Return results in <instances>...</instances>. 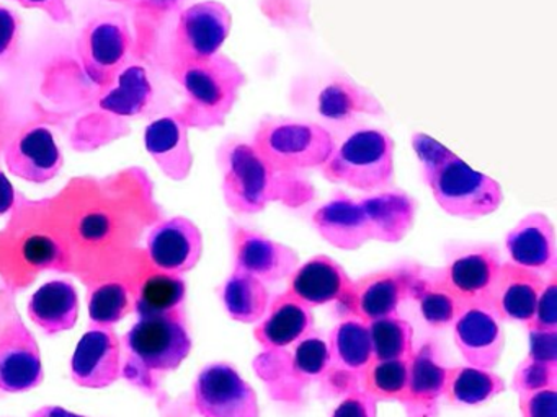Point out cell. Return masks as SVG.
Listing matches in <instances>:
<instances>
[{"label":"cell","instance_id":"obj_1","mask_svg":"<svg viewBox=\"0 0 557 417\" xmlns=\"http://www.w3.org/2000/svg\"><path fill=\"white\" fill-rule=\"evenodd\" d=\"M416 217V199L399 189L361 199L338 192L312 214V225L332 247L355 251L368 241L399 243L412 230Z\"/></svg>","mask_w":557,"mask_h":417},{"label":"cell","instance_id":"obj_2","mask_svg":"<svg viewBox=\"0 0 557 417\" xmlns=\"http://www.w3.org/2000/svg\"><path fill=\"white\" fill-rule=\"evenodd\" d=\"M412 147L423 181L443 212L475 220L500 207L504 191L497 179L471 168L455 152L425 134H413Z\"/></svg>","mask_w":557,"mask_h":417},{"label":"cell","instance_id":"obj_3","mask_svg":"<svg viewBox=\"0 0 557 417\" xmlns=\"http://www.w3.org/2000/svg\"><path fill=\"white\" fill-rule=\"evenodd\" d=\"M172 74L184 94L175 113L188 129L198 130L223 126L247 81L243 68L221 52L203 61L172 65Z\"/></svg>","mask_w":557,"mask_h":417},{"label":"cell","instance_id":"obj_4","mask_svg":"<svg viewBox=\"0 0 557 417\" xmlns=\"http://www.w3.org/2000/svg\"><path fill=\"white\" fill-rule=\"evenodd\" d=\"M126 362L122 367L129 383L154 391L158 375L177 370L190 355L191 338L184 312L158 318H139L123 338Z\"/></svg>","mask_w":557,"mask_h":417},{"label":"cell","instance_id":"obj_5","mask_svg":"<svg viewBox=\"0 0 557 417\" xmlns=\"http://www.w3.org/2000/svg\"><path fill=\"white\" fill-rule=\"evenodd\" d=\"M218 165L224 201L236 214H259L288 192L292 175L275 172L250 142L236 137L224 140L218 150Z\"/></svg>","mask_w":557,"mask_h":417},{"label":"cell","instance_id":"obj_6","mask_svg":"<svg viewBox=\"0 0 557 417\" xmlns=\"http://www.w3.org/2000/svg\"><path fill=\"white\" fill-rule=\"evenodd\" d=\"M250 143L275 172L295 175L321 168L334 152L335 139L314 121L269 116L260 121Z\"/></svg>","mask_w":557,"mask_h":417},{"label":"cell","instance_id":"obj_7","mask_svg":"<svg viewBox=\"0 0 557 417\" xmlns=\"http://www.w3.org/2000/svg\"><path fill=\"white\" fill-rule=\"evenodd\" d=\"M394 140L383 129L358 127L348 132L321 166L327 181L377 192L394 181Z\"/></svg>","mask_w":557,"mask_h":417},{"label":"cell","instance_id":"obj_8","mask_svg":"<svg viewBox=\"0 0 557 417\" xmlns=\"http://www.w3.org/2000/svg\"><path fill=\"white\" fill-rule=\"evenodd\" d=\"M295 93L327 130L350 127L361 116L384 114L381 101L345 74L322 75L309 84V88H298Z\"/></svg>","mask_w":557,"mask_h":417},{"label":"cell","instance_id":"obj_9","mask_svg":"<svg viewBox=\"0 0 557 417\" xmlns=\"http://www.w3.org/2000/svg\"><path fill=\"white\" fill-rule=\"evenodd\" d=\"M132 45L125 16L103 13L90 20L77 38V55L87 78L99 87L109 88L128 64Z\"/></svg>","mask_w":557,"mask_h":417},{"label":"cell","instance_id":"obj_10","mask_svg":"<svg viewBox=\"0 0 557 417\" xmlns=\"http://www.w3.org/2000/svg\"><path fill=\"white\" fill-rule=\"evenodd\" d=\"M194 406L201 417H260L256 390L226 362L201 368L195 378Z\"/></svg>","mask_w":557,"mask_h":417},{"label":"cell","instance_id":"obj_11","mask_svg":"<svg viewBox=\"0 0 557 417\" xmlns=\"http://www.w3.org/2000/svg\"><path fill=\"white\" fill-rule=\"evenodd\" d=\"M233 16L224 3L207 0L188 7L178 16L172 42L174 64L213 58L231 33Z\"/></svg>","mask_w":557,"mask_h":417},{"label":"cell","instance_id":"obj_12","mask_svg":"<svg viewBox=\"0 0 557 417\" xmlns=\"http://www.w3.org/2000/svg\"><path fill=\"white\" fill-rule=\"evenodd\" d=\"M500 254L492 247H474L459 253L436 273L443 286L465 306H487L502 269Z\"/></svg>","mask_w":557,"mask_h":417},{"label":"cell","instance_id":"obj_13","mask_svg":"<svg viewBox=\"0 0 557 417\" xmlns=\"http://www.w3.org/2000/svg\"><path fill=\"white\" fill-rule=\"evenodd\" d=\"M329 368L322 380L338 393L361 390L364 371L373 358L368 323L344 319L329 336Z\"/></svg>","mask_w":557,"mask_h":417},{"label":"cell","instance_id":"obj_14","mask_svg":"<svg viewBox=\"0 0 557 417\" xmlns=\"http://www.w3.org/2000/svg\"><path fill=\"white\" fill-rule=\"evenodd\" d=\"M420 270L419 266L391 267L354 280L345 309L364 323L396 315L399 306L412 296Z\"/></svg>","mask_w":557,"mask_h":417},{"label":"cell","instance_id":"obj_15","mask_svg":"<svg viewBox=\"0 0 557 417\" xmlns=\"http://www.w3.org/2000/svg\"><path fill=\"white\" fill-rule=\"evenodd\" d=\"M40 345L15 315L0 331V391L25 393L44 383Z\"/></svg>","mask_w":557,"mask_h":417},{"label":"cell","instance_id":"obj_16","mask_svg":"<svg viewBox=\"0 0 557 417\" xmlns=\"http://www.w3.org/2000/svg\"><path fill=\"white\" fill-rule=\"evenodd\" d=\"M231 244L233 269L250 274L263 283L288 279L299 266L298 253L288 244L267 238L260 231L243 225L233 224Z\"/></svg>","mask_w":557,"mask_h":417},{"label":"cell","instance_id":"obj_17","mask_svg":"<svg viewBox=\"0 0 557 417\" xmlns=\"http://www.w3.org/2000/svg\"><path fill=\"white\" fill-rule=\"evenodd\" d=\"M123 367V345L112 328L92 326L77 342L71 361L74 383L90 390L112 387Z\"/></svg>","mask_w":557,"mask_h":417},{"label":"cell","instance_id":"obj_18","mask_svg":"<svg viewBox=\"0 0 557 417\" xmlns=\"http://www.w3.org/2000/svg\"><path fill=\"white\" fill-rule=\"evenodd\" d=\"M4 160L12 175L34 185L57 178L64 163L53 132L45 126L21 130L5 147Z\"/></svg>","mask_w":557,"mask_h":417},{"label":"cell","instance_id":"obj_19","mask_svg":"<svg viewBox=\"0 0 557 417\" xmlns=\"http://www.w3.org/2000/svg\"><path fill=\"white\" fill-rule=\"evenodd\" d=\"M502 319L487 306H466L453 323L455 344L472 367L494 370L504 354Z\"/></svg>","mask_w":557,"mask_h":417},{"label":"cell","instance_id":"obj_20","mask_svg":"<svg viewBox=\"0 0 557 417\" xmlns=\"http://www.w3.org/2000/svg\"><path fill=\"white\" fill-rule=\"evenodd\" d=\"M351 289L354 279L348 276L347 270L334 257L318 254L293 270L286 292L309 308L331 303H338L342 308H347Z\"/></svg>","mask_w":557,"mask_h":417},{"label":"cell","instance_id":"obj_21","mask_svg":"<svg viewBox=\"0 0 557 417\" xmlns=\"http://www.w3.org/2000/svg\"><path fill=\"white\" fill-rule=\"evenodd\" d=\"M148 253L162 273L185 274L200 263L203 235L187 217H171L159 222L148 237Z\"/></svg>","mask_w":557,"mask_h":417},{"label":"cell","instance_id":"obj_22","mask_svg":"<svg viewBox=\"0 0 557 417\" xmlns=\"http://www.w3.org/2000/svg\"><path fill=\"white\" fill-rule=\"evenodd\" d=\"M508 263L543 276L557 270L556 230L553 222L541 212L521 218L505 238Z\"/></svg>","mask_w":557,"mask_h":417},{"label":"cell","instance_id":"obj_23","mask_svg":"<svg viewBox=\"0 0 557 417\" xmlns=\"http://www.w3.org/2000/svg\"><path fill=\"white\" fill-rule=\"evenodd\" d=\"M314 331L312 308L289 292L280 293L270 302L263 318L253 329L256 341L265 351H282Z\"/></svg>","mask_w":557,"mask_h":417},{"label":"cell","instance_id":"obj_24","mask_svg":"<svg viewBox=\"0 0 557 417\" xmlns=\"http://www.w3.org/2000/svg\"><path fill=\"white\" fill-rule=\"evenodd\" d=\"M145 147L168 178L184 181L194 166L188 127L177 113L152 121L145 129Z\"/></svg>","mask_w":557,"mask_h":417},{"label":"cell","instance_id":"obj_25","mask_svg":"<svg viewBox=\"0 0 557 417\" xmlns=\"http://www.w3.org/2000/svg\"><path fill=\"white\" fill-rule=\"evenodd\" d=\"M544 283L546 276L536 270L524 269L508 261L502 263L497 286L492 295V312L500 319L528 325L533 318Z\"/></svg>","mask_w":557,"mask_h":417},{"label":"cell","instance_id":"obj_26","mask_svg":"<svg viewBox=\"0 0 557 417\" xmlns=\"http://www.w3.org/2000/svg\"><path fill=\"white\" fill-rule=\"evenodd\" d=\"M448 371L449 367L440 362L433 345H422L419 351H413L403 403L409 409V417H435L429 414V409H435L436 401L445 396Z\"/></svg>","mask_w":557,"mask_h":417},{"label":"cell","instance_id":"obj_27","mask_svg":"<svg viewBox=\"0 0 557 417\" xmlns=\"http://www.w3.org/2000/svg\"><path fill=\"white\" fill-rule=\"evenodd\" d=\"M32 321L45 332L53 336L70 331L79 318V296L76 287L66 280L44 283L32 295L27 305Z\"/></svg>","mask_w":557,"mask_h":417},{"label":"cell","instance_id":"obj_28","mask_svg":"<svg viewBox=\"0 0 557 417\" xmlns=\"http://www.w3.org/2000/svg\"><path fill=\"white\" fill-rule=\"evenodd\" d=\"M107 90L99 104L115 116H143L154 101L151 77L139 64H126Z\"/></svg>","mask_w":557,"mask_h":417},{"label":"cell","instance_id":"obj_29","mask_svg":"<svg viewBox=\"0 0 557 417\" xmlns=\"http://www.w3.org/2000/svg\"><path fill=\"white\" fill-rule=\"evenodd\" d=\"M283 352V367L278 365L273 371H260V377L267 375L280 374L283 371V378H289V384H295L296 391L305 384L312 383V381L321 380L327 374L329 368V345L327 341L315 334L309 332L301 341L292 345V351Z\"/></svg>","mask_w":557,"mask_h":417},{"label":"cell","instance_id":"obj_30","mask_svg":"<svg viewBox=\"0 0 557 417\" xmlns=\"http://www.w3.org/2000/svg\"><path fill=\"white\" fill-rule=\"evenodd\" d=\"M221 300L231 319L253 325L265 315L270 305L265 283L250 274L233 269L221 289Z\"/></svg>","mask_w":557,"mask_h":417},{"label":"cell","instance_id":"obj_31","mask_svg":"<svg viewBox=\"0 0 557 417\" xmlns=\"http://www.w3.org/2000/svg\"><path fill=\"white\" fill-rule=\"evenodd\" d=\"M505 381L487 368L449 367L445 396L456 406H481L505 391Z\"/></svg>","mask_w":557,"mask_h":417},{"label":"cell","instance_id":"obj_32","mask_svg":"<svg viewBox=\"0 0 557 417\" xmlns=\"http://www.w3.org/2000/svg\"><path fill=\"white\" fill-rule=\"evenodd\" d=\"M187 282L178 274H154L141 283L136 312L139 318H158L184 312Z\"/></svg>","mask_w":557,"mask_h":417},{"label":"cell","instance_id":"obj_33","mask_svg":"<svg viewBox=\"0 0 557 417\" xmlns=\"http://www.w3.org/2000/svg\"><path fill=\"white\" fill-rule=\"evenodd\" d=\"M419 303L420 315L423 321L433 329H443L451 326L459 313L465 309L458 299L443 286L436 274L429 276L420 270L413 283L412 296Z\"/></svg>","mask_w":557,"mask_h":417},{"label":"cell","instance_id":"obj_34","mask_svg":"<svg viewBox=\"0 0 557 417\" xmlns=\"http://www.w3.org/2000/svg\"><path fill=\"white\" fill-rule=\"evenodd\" d=\"M374 361H409L413 354L412 326L399 316L368 323Z\"/></svg>","mask_w":557,"mask_h":417},{"label":"cell","instance_id":"obj_35","mask_svg":"<svg viewBox=\"0 0 557 417\" xmlns=\"http://www.w3.org/2000/svg\"><path fill=\"white\" fill-rule=\"evenodd\" d=\"M409 381V361H373L361 381V390L376 401L404 403Z\"/></svg>","mask_w":557,"mask_h":417},{"label":"cell","instance_id":"obj_36","mask_svg":"<svg viewBox=\"0 0 557 417\" xmlns=\"http://www.w3.org/2000/svg\"><path fill=\"white\" fill-rule=\"evenodd\" d=\"M132 309L128 290L123 283L109 282L96 287L89 293V319L92 326L112 328Z\"/></svg>","mask_w":557,"mask_h":417},{"label":"cell","instance_id":"obj_37","mask_svg":"<svg viewBox=\"0 0 557 417\" xmlns=\"http://www.w3.org/2000/svg\"><path fill=\"white\" fill-rule=\"evenodd\" d=\"M556 365L544 364L534 358H524L513 374V390L518 394L543 390V388H556Z\"/></svg>","mask_w":557,"mask_h":417},{"label":"cell","instance_id":"obj_38","mask_svg":"<svg viewBox=\"0 0 557 417\" xmlns=\"http://www.w3.org/2000/svg\"><path fill=\"white\" fill-rule=\"evenodd\" d=\"M557 270L546 277L543 292L537 299L533 318L528 323V329L537 331H557Z\"/></svg>","mask_w":557,"mask_h":417},{"label":"cell","instance_id":"obj_39","mask_svg":"<svg viewBox=\"0 0 557 417\" xmlns=\"http://www.w3.org/2000/svg\"><path fill=\"white\" fill-rule=\"evenodd\" d=\"M24 257L38 269H60L64 263V253L60 244L41 235H35L25 241Z\"/></svg>","mask_w":557,"mask_h":417},{"label":"cell","instance_id":"obj_40","mask_svg":"<svg viewBox=\"0 0 557 417\" xmlns=\"http://www.w3.org/2000/svg\"><path fill=\"white\" fill-rule=\"evenodd\" d=\"M21 41V16L8 7H0V67H5L15 61Z\"/></svg>","mask_w":557,"mask_h":417},{"label":"cell","instance_id":"obj_41","mask_svg":"<svg viewBox=\"0 0 557 417\" xmlns=\"http://www.w3.org/2000/svg\"><path fill=\"white\" fill-rule=\"evenodd\" d=\"M520 410L523 417H557L556 388L520 393Z\"/></svg>","mask_w":557,"mask_h":417},{"label":"cell","instance_id":"obj_42","mask_svg":"<svg viewBox=\"0 0 557 417\" xmlns=\"http://www.w3.org/2000/svg\"><path fill=\"white\" fill-rule=\"evenodd\" d=\"M332 417H377V401L363 390L351 391L345 394Z\"/></svg>","mask_w":557,"mask_h":417},{"label":"cell","instance_id":"obj_43","mask_svg":"<svg viewBox=\"0 0 557 417\" xmlns=\"http://www.w3.org/2000/svg\"><path fill=\"white\" fill-rule=\"evenodd\" d=\"M528 357L557 367V331L530 329V352Z\"/></svg>","mask_w":557,"mask_h":417},{"label":"cell","instance_id":"obj_44","mask_svg":"<svg viewBox=\"0 0 557 417\" xmlns=\"http://www.w3.org/2000/svg\"><path fill=\"white\" fill-rule=\"evenodd\" d=\"M25 9L44 10L50 18L58 23H67L73 20L66 0H14Z\"/></svg>","mask_w":557,"mask_h":417},{"label":"cell","instance_id":"obj_45","mask_svg":"<svg viewBox=\"0 0 557 417\" xmlns=\"http://www.w3.org/2000/svg\"><path fill=\"white\" fill-rule=\"evenodd\" d=\"M15 204V189L12 182L9 181L5 173L0 168V217L9 214Z\"/></svg>","mask_w":557,"mask_h":417},{"label":"cell","instance_id":"obj_46","mask_svg":"<svg viewBox=\"0 0 557 417\" xmlns=\"http://www.w3.org/2000/svg\"><path fill=\"white\" fill-rule=\"evenodd\" d=\"M30 417H87L83 414L71 413V410L64 409L61 406H44L40 409L35 410Z\"/></svg>","mask_w":557,"mask_h":417},{"label":"cell","instance_id":"obj_47","mask_svg":"<svg viewBox=\"0 0 557 417\" xmlns=\"http://www.w3.org/2000/svg\"><path fill=\"white\" fill-rule=\"evenodd\" d=\"M182 2L184 0H148L149 5L159 12H172V10L178 9Z\"/></svg>","mask_w":557,"mask_h":417},{"label":"cell","instance_id":"obj_48","mask_svg":"<svg viewBox=\"0 0 557 417\" xmlns=\"http://www.w3.org/2000/svg\"><path fill=\"white\" fill-rule=\"evenodd\" d=\"M110 2L125 3V5H133V3L141 2V0H110Z\"/></svg>","mask_w":557,"mask_h":417}]
</instances>
